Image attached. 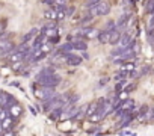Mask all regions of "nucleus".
Masks as SVG:
<instances>
[{"label":"nucleus","instance_id":"obj_29","mask_svg":"<svg viewBox=\"0 0 154 136\" xmlns=\"http://www.w3.org/2000/svg\"><path fill=\"white\" fill-rule=\"evenodd\" d=\"M3 133V125H2V121H0V134Z\"/></svg>","mask_w":154,"mask_h":136},{"label":"nucleus","instance_id":"obj_16","mask_svg":"<svg viewBox=\"0 0 154 136\" xmlns=\"http://www.w3.org/2000/svg\"><path fill=\"white\" fill-rule=\"evenodd\" d=\"M71 44H72V50H82V51H85V50L88 48V44H86L83 39L74 41V42H71Z\"/></svg>","mask_w":154,"mask_h":136},{"label":"nucleus","instance_id":"obj_10","mask_svg":"<svg viewBox=\"0 0 154 136\" xmlns=\"http://www.w3.org/2000/svg\"><path fill=\"white\" fill-rule=\"evenodd\" d=\"M65 60H66V63H68V65H71V66H75V65H80V62H82V57H80V56H77V54H72V53L69 51V53H66V56H65Z\"/></svg>","mask_w":154,"mask_h":136},{"label":"nucleus","instance_id":"obj_27","mask_svg":"<svg viewBox=\"0 0 154 136\" xmlns=\"http://www.w3.org/2000/svg\"><path fill=\"white\" fill-rule=\"evenodd\" d=\"M149 27H154V14H152V18H151V23H149Z\"/></svg>","mask_w":154,"mask_h":136},{"label":"nucleus","instance_id":"obj_12","mask_svg":"<svg viewBox=\"0 0 154 136\" xmlns=\"http://www.w3.org/2000/svg\"><path fill=\"white\" fill-rule=\"evenodd\" d=\"M50 74H54V71H53V68H50V66H45V68H42V70L35 76V82H39L42 77H45V76H50Z\"/></svg>","mask_w":154,"mask_h":136},{"label":"nucleus","instance_id":"obj_9","mask_svg":"<svg viewBox=\"0 0 154 136\" xmlns=\"http://www.w3.org/2000/svg\"><path fill=\"white\" fill-rule=\"evenodd\" d=\"M131 41H133V39H131L130 33H121L119 41L116 42V45H118V47H121V48H127V47H130Z\"/></svg>","mask_w":154,"mask_h":136},{"label":"nucleus","instance_id":"obj_25","mask_svg":"<svg viewBox=\"0 0 154 136\" xmlns=\"http://www.w3.org/2000/svg\"><path fill=\"white\" fill-rule=\"evenodd\" d=\"M127 95H128V92H127V91H125V89H124V91H121V94H118V95H116V97H118V98H119V100H121V101H124V100H125V98H127Z\"/></svg>","mask_w":154,"mask_h":136},{"label":"nucleus","instance_id":"obj_8","mask_svg":"<svg viewBox=\"0 0 154 136\" xmlns=\"http://www.w3.org/2000/svg\"><path fill=\"white\" fill-rule=\"evenodd\" d=\"M39 35V30L38 29H32V30H29L26 35H24V38H23V44L24 45H30L33 41H35V38Z\"/></svg>","mask_w":154,"mask_h":136},{"label":"nucleus","instance_id":"obj_13","mask_svg":"<svg viewBox=\"0 0 154 136\" xmlns=\"http://www.w3.org/2000/svg\"><path fill=\"white\" fill-rule=\"evenodd\" d=\"M44 15H45V18H47V20H50V21H56V17H57L56 8H54V6L47 8V9L44 11Z\"/></svg>","mask_w":154,"mask_h":136},{"label":"nucleus","instance_id":"obj_24","mask_svg":"<svg viewBox=\"0 0 154 136\" xmlns=\"http://www.w3.org/2000/svg\"><path fill=\"white\" fill-rule=\"evenodd\" d=\"M124 70H125V71H133V70H134V63L127 62V63L124 65Z\"/></svg>","mask_w":154,"mask_h":136},{"label":"nucleus","instance_id":"obj_11","mask_svg":"<svg viewBox=\"0 0 154 136\" xmlns=\"http://www.w3.org/2000/svg\"><path fill=\"white\" fill-rule=\"evenodd\" d=\"M137 116H139V121H146V119H149V118H151V109H149L146 104H143V106L140 107Z\"/></svg>","mask_w":154,"mask_h":136},{"label":"nucleus","instance_id":"obj_15","mask_svg":"<svg viewBox=\"0 0 154 136\" xmlns=\"http://www.w3.org/2000/svg\"><path fill=\"white\" fill-rule=\"evenodd\" d=\"M122 110H127V112H131L133 109H134V101L133 100H130V98H125L122 103H121V106H119Z\"/></svg>","mask_w":154,"mask_h":136},{"label":"nucleus","instance_id":"obj_3","mask_svg":"<svg viewBox=\"0 0 154 136\" xmlns=\"http://www.w3.org/2000/svg\"><path fill=\"white\" fill-rule=\"evenodd\" d=\"M36 83H39V85H44V86H50V88H54L56 85H59L60 83V77L59 76H56V74H50V76H45V77H42L39 82H36Z\"/></svg>","mask_w":154,"mask_h":136},{"label":"nucleus","instance_id":"obj_28","mask_svg":"<svg viewBox=\"0 0 154 136\" xmlns=\"http://www.w3.org/2000/svg\"><path fill=\"white\" fill-rule=\"evenodd\" d=\"M106 82H109V79H101V82H100V85H104Z\"/></svg>","mask_w":154,"mask_h":136},{"label":"nucleus","instance_id":"obj_17","mask_svg":"<svg viewBox=\"0 0 154 136\" xmlns=\"http://www.w3.org/2000/svg\"><path fill=\"white\" fill-rule=\"evenodd\" d=\"M38 50L45 56V54H48V53L53 50V42H50V41H48V42H42V44H41V47H39Z\"/></svg>","mask_w":154,"mask_h":136},{"label":"nucleus","instance_id":"obj_1","mask_svg":"<svg viewBox=\"0 0 154 136\" xmlns=\"http://www.w3.org/2000/svg\"><path fill=\"white\" fill-rule=\"evenodd\" d=\"M33 95H35L38 100H41V101H47V100L56 97V92H54L53 88L44 86V85H39V83H38V86H33Z\"/></svg>","mask_w":154,"mask_h":136},{"label":"nucleus","instance_id":"obj_19","mask_svg":"<svg viewBox=\"0 0 154 136\" xmlns=\"http://www.w3.org/2000/svg\"><path fill=\"white\" fill-rule=\"evenodd\" d=\"M109 32L110 30H103V32H100L98 35H97V39L101 42V44H107V41H109Z\"/></svg>","mask_w":154,"mask_h":136},{"label":"nucleus","instance_id":"obj_6","mask_svg":"<svg viewBox=\"0 0 154 136\" xmlns=\"http://www.w3.org/2000/svg\"><path fill=\"white\" fill-rule=\"evenodd\" d=\"M8 113H9V116H11V118L17 119V118H20V116H21V113H23V107H21L18 103L9 104V110H8Z\"/></svg>","mask_w":154,"mask_h":136},{"label":"nucleus","instance_id":"obj_31","mask_svg":"<svg viewBox=\"0 0 154 136\" xmlns=\"http://www.w3.org/2000/svg\"><path fill=\"white\" fill-rule=\"evenodd\" d=\"M151 118H152V119H154V107H152V109H151Z\"/></svg>","mask_w":154,"mask_h":136},{"label":"nucleus","instance_id":"obj_21","mask_svg":"<svg viewBox=\"0 0 154 136\" xmlns=\"http://www.w3.org/2000/svg\"><path fill=\"white\" fill-rule=\"evenodd\" d=\"M145 11L148 14H154V0H148L145 3Z\"/></svg>","mask_w":154,"mask_h":136},{"label":"nucleus","instance_id":"obj_23","mask_svg":"<svg viewBox=\"0 0 154 136\" xmlns=\"http://www.w3.org/2000/svg\"><path fill=\"white\" fill-rule=\"evenodd\" d=\"M148 42L154 47V27H151V29L148 30Z\"/></svg>","mask_w":154,"mask_h":136},{"label":"nucleus","instance_id":"obj_30","mask_svg":"<svg viewBox=\"0 0 154 136\" xmlns=\"http://www.w3.org/2000/svg\"><path fill=\"white\" fill-rule=\"evenodd\" d=\"M121 134H133L131 131H121Z\"/></svg>","mask_w":154,"mask_h":136},{"label":"nucleus","instance_id":"obj_2","mask_svg":"<svg viewBox=\"0 0 154 136\" xmlns=\"http://www.w3.org/2000/svg\"><path fill=\"white\" fill-rule=\"evenodd\" d=\"M110 12V6H109V3H106V2H97V3H91V8H89V14L92 15V17H95V15H107Z\"/></svg>","mask_w":154,"mask_h":136},{"label":"nucleus","instance_id":"obj_4","mask_svg":"<svg viewBox=\"0 0 154 136\" xmlns=\"http://www.w3.org/2000/svg\"><path fill=\"white\" fill-rule=\"evenodd\" d=\"M15 44L11 39H0V54L8 56L11 51H14Z\"/></svg>","mask_w":154,"mask_h":136},{"label":"nucleus","instance_id":"obj_18","mask_svg":"<svg viewBox=\"0 0 154 136\" xmlns=\"http://www.w3.org/2000/svg\"><path fill=\"white\" fill-rule=\"evenodd\" d=\"M97 110H98V104H97V101H95V103H89L88 107L85 109V116L89 118V116H91L94 112H97Z\"/></svg>","mask_w":154,"mask_h":136},{"label":"nucleus","instance_id":"obj_22","mask_svg":"<svg viewBox=\"0 0 154 136\" xmlns=\"http://www.w3.org/2000/svg\"><path fill=\"white\" fill-rule=\"evenodd\" d=\"M59 50H60V51H65V53H69V51L72 50V44H71V42L68 41L66 44H63V45H60V47H59Z\"/></svg>","mask_w":154,"mask_h":136},{"label":"nucleus","instance_id":"obj_7","mask_svg":"<svg viewBox=\"0 0 154 136\" xmlns=\"http://www.w3.org/2000/svg\"><path fill=\"white\" fill-rule=\"evenodd\" d=\"M79 35L83 38V39H94V38H97V30L95 29H92V27H83L80 32H79Z\"/></svg>","mask_w":154,"mask_h":136},{"label":"nucleus","instance_id":"obj_20","mask_svg":"<svg viewBox=\"0 0 154 136\" xmlns=\"http://www.w3.org/2000/svg\"><path fill=\"white\" fill-rule=\"evenodd\" d=\"M12 124H14V118H11V116H6L5 119H2V125H3V131H6V130H9V127H12Z\"/></svg>","mask_w":154,"mask_h":136},{"label":"nucleus","instance_id":"obj_32","mask_svg":"<svg viewBox=\"0 0 154 136\" xmlns=\"http://www.w3.org/2000/svg\"><path fill=\"white\" fill-rule=\"evenodd\" d=\"M97 2H100V0H89V3H97Z\"/></svg>","mask_w":154,"mask_h":136},{"label":"nucleus","instance_id":"obj_26","mask_svg":"<svg viewBox=\"0 0 154 136\" xmlns=\"http://www.w3.org/2000/svg\"><path fill=\"white\" fill-rule=\"evenodd\" d=\"M5 27H6V20H2L0 21V33L5 32Z\"/></svg>","mask_w":154,"mask_h":136},{"label":"nucleus","instance_id":"obj_14","mask_svg":"<svg viewBox=\"0 0 154 136\" xmlns=\"http://www.w3.org/2000/svg\"><path fill=\"white\" fill-rule=\"evenodd\" d=\"M128 18H130V14H124V15H121L119 20L115 23V27H118V29H124V27L127 26V23H128Z\"/></svg>","mask_w":154,"mask_h":136},{"label":"nucleus","instance_id":"obj_5","mask_svg":"<svg viewBox=\"0 0 154 136\" xmlns=\"http://www.w3.org/2000/svg\"><path fill=\"white\" fill-rule=\"evenodd\" d=\"M121 29H118V27H113V29H110V32H109V41H107V44H110V45H116V42L119 41V36H121Z\"/></svg>","mask_w":154,"mask_h":136}]
</instances>
